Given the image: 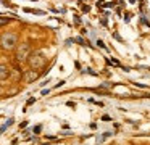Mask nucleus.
<instances>
[{"label":"nucleus","instance_id":"1","mask_svg":"<svg viewBox=\"0 0 150 145\" xmlns=\"http://www.w3.org/2000/svg\"><path fill=\"white\" fill-rule=\"evenodd\" d=\"M18 45V34L16 32H4L0 35V48L5 52H11L15 50V47Z\"/></svg>","mask_w":150,"mask_h":145},{"label":"nucleus","instance_id":"2","mask_svg":"<svg viewBox=\"0 0 150 145\" xmlns=\"http://www.w3.org/2000/svg\"><path fill=\"white\" fill-rule=\"evenodd\" d=\"M26 61L31 69H42L47 64V58L42 52H31L29 57L26 58Z\"/></svg>","mask_w":150,"mask_h":145},{"label":"nucleus","instance_id":"3","mask_svg":"<svg viewBox=\"0 0 150 145\" xmlns=\"http://www.w3.org/2000/svg\"><path fill=\"white\" fill-rule=\"evenodd\" d=\"M31 53V47L29 44H20L15 47V60L16 61H26V58L29 57Z\"/></svg>","mask_w":150,"mask_h":145},{"label":"nucleus","instance_id":"4","mask_svg":"<svg viewBox=\"0 0 150 145\" xmlns=\"http://www.w3.org/2000/svg\"><path fill=\"white\" fill-rule=\"evenodd\" d=\"M21 77H23L24 82L31 84V82H34L36 79H39V71L37 69H28V71H24V74Z\"/></svg>","mask_w":150,"mask_h":145},{"label":"nucleus","instance_id":"5","mask_svg":"<svg viewBox=\"0 0 150 145\" xmlns=\"http://www.w3.org/2000/svg\"><path fill=\"white\" fill-rule=\"evenodd\" d=\"M10 76H11L10 66H7V64H4V63H0V81L10 79Z\"/></svg>","mask_w":150,"mask_h":145},{"label":"nucleus","instance_id":"6","mask_svg":"<svg viewBox=\"0 0 150 145\" xmlns=\"http://www.w3.org/2000/svg\"><path fill=\"white\" fill-rule=\"evenodd\" d=\"M11 122H13V119H8V121H7V124H5V126H2V127H0V134H2V132H4L5 129L8 127V126H11Z\"/></svg>","mask_w":150,"mask_h":145},{"label":"nucleus","instance_id":"7","mask_svg":"<svg viewBox=\"0 0 150 145\" xmlns=\"http://www.w3.org/2000/svg\"><path fill=\"white\" fill-rule=\"evenodd\" d=\"M8 23H10V18H0V26L8 24Z\"/></svg>","mask_w":150,"mask_h":145},{"label":"nucleus","instance_id":"8","mask_svg":"<svg viewBox=\"0 0 150 145\" xmlns=\"http://www.w3.org/2000/svg\"><path fill=\"white\" fill-rule=\"evenodd\" d=\"M97 45H98V47H102V48H105V45H103V42H102V40H98Z\"/></svg>","mask_w":150,"mask_h":145},{"label":"nucleus","instance_id":"9","mask_svg":"<svg viewBox=\"0 0 150 145\" xmlns=\"http://www.w3.org/2000/svg\"><path fill=\"white\" fill-rule=\"evenodd\" d=\"M102 119H103V121H108V119H110V116H108V115H103V116H102Z\"/></svg>","mask_w":150,"mask_h":145},{"label":"nucleus","instance_id":"10","mask_svg":"<svg viewBox=\"0 0 150 145\" xmlns=\"http://www.w3.org/2000/svg\"><path fill=\"white\" fill-rule=\"evenodd\" d=\"M2 93H4V89H2V87H0V95H2Z\"/></svg>","mask_w":150,"mask_h":145},{"label":"nucleus","instance_id":"11","mask_svg":"<svg viewBox=\"0 0 150 145\" xmlns=\"http://www.w3.org/2000/svg\"><path fill=\"white\" fill-rule=\"evenodd\" d=\"M129 2H131V3H134V2H136V0H129Z\"/></svg>","mask_w":150,"mask_h":145}]
</instances>
